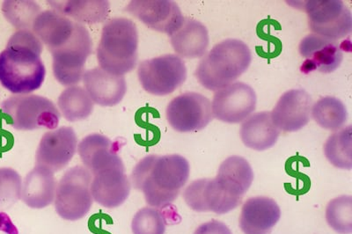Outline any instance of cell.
Returning a JSON list of instances; mask_svg holds the SVG:
<instances>
[{"label":"cell","instance_id":"obj_1","mask_svg":"<svg viewBox=\"0 0 352 234\" xmlns=\"http://www.w3.org/2000/svg\"><path fill=\"white\" fill-rule=\"evenodd\" d=\"M43 44L32 30H18L0 52V84L14 96L40 89L46 77Z\"/></svg>","mask_w":352,"mask_h":234},{"label":"cell","instance_id":"obj_2","mask_svg":"<svg viewBox=\"0 0 352 234\" xmlns=\"http://www.w3.org/2000/svg\"><path fill=\"white\" fill-rule=\"evenodd\" d=\"M188 161L179 154L148 155L131 173V184L143 193L151 207L166 208L180 195L190 177Z\"/></svg>","mask_w":352,"mask_h":234},{"label":"cell","instance_id":"obj_3","mask_svg":"<svg viewBox=\"0 0 352 234\" xmlns=\"http://www.w3.org/2000/svg\"><path fill=\"white\" fill-rule=\"evenodd\" d=\"M251 62L252 54L246 43L238 39H226L203 56L195 75L204 88L217 92L234 83Z\"/></svg>","mask_w":352,"mask_h":234},{"label":"cell","instance_id":"obj_4","mask_svg":"<svg viewBox=\"0 0 352 234\" xmlns=\"http://www.w3.org/2000/svg\"><path fill=\"white\" fill-rule=\"evenodd\" d=\"M99 67L110 74L124 76L138 64V32L130 19L116 17L103 26L96 50Z\"/></svg>","mask_w":352,"mask_h":234},{"label":"cell","instance_id":"obj_5","mask_svg":"<svg viewBox=\"0 0 352 234\" xmlns=\"http://www.w3.org/2000/svg\"><path fill=\"white\" fill-rule=\"evenodd\" d=\"M1 112L8 125L17 131H30L44 128L55 129L60 121V112L48 98L26 94L12 96L1 103Z\"/></svg>","mask_w":352,"mask_h":234},{"label":"cell","instance_id":"obj_6","mask_svg":"<svg viewBox=\"0 0 352 234\" xmlns=\"http://www.w3.org/2000/svg\"><path fill=\"white\" fill-rule=\"evenodd\" d=\"M92 173L86 167H71L56 186L54 200L56 213L63 220L77 221L87 216L93 206L91 193Z\"/></svg>","mask_w":352,"mask_h":234},{"label":"cell","instance_id":"obj_7","mask_svg":"<svg viewBox=\"0 0 352 234\" xmlns=\"http://www.w3.org/2000/svg\"><path fill=\"white\" fill-rule=\"evenodd\" d=\"M93 52V40L84 25L76 23L74 36L60 48L50 52L53 75L65 87L82 81L87 58Z\"/></svg>","mask_w":352,"mask_h":234},{"label":"cell","instance_id":"obj_8","mask_svg":"<svg viewBox=\"0 0 352 234\" xmlns=\"http://www.w3.org/2000/svg\"><path fill=\"white\" fill-rule=\"evenodd\" d=\"M138 78L144 90L155 96H168L187 78L184 59L176 54H166L144 60L138 68Z\"/></svg>","mask_w":352,"mask_h":234},{"label":"cell","instance_id":"obj_9","mask_svg":"<svg viewBox=\"0 0 352 234\" xmlns=\"http://www.w3.org/2000/svg\"><path fill=\"white\" fill-rule=\"evenodd\" d=\"M303 8L314 34L338 42L351 33V12L341 0H310Z\"/></svg>","mask_w":352,"mask_h":234},{"label":"cell","instance_id":"obj_10","mask_svg":"<svg viewBox=\"0 0 352 234\" xmlns=\"http://www.w3.org/2000/svg\"><path fill=\"white\" fill-rule=\"evenodd\" d=\"M253 181L252 167L240 156H231L223 161L215 178L210 179L213 189L229 211L241 204Z\"/></svg>","mask_w":352,"mask_h":234},{"label":"cell","instance_id":"obj_11","mask_svg":"<svg viewBox=\"0 0 352 234\" xmlns=\"http://www.w3.org/2000/svg\"><path fill=\"white\" fill-rule=\"evenodd\" d=\"M166 120L175 131H199L212 121V103L203 94L188 92L176 96L166 110Z\"/></svg>","mask_w":352,"mask_h":234},{"label":"cell","instance_id":"obj_12","mask_svg":"<svg viewBox=\"0 0 352 234\" xmlns=\"http://www.w3.org/2000/svg\"><path fill=\"white\" fill-rule=\"evenodd\" d=\"M256 92L250 85L234 82L215 92L212 103L213 117L226 123H240L256 110Z\"/></svg>","mask_w":352,"mask_h":234},{"label":"cell","instance_id":"obj_13","mask_svg":"<svg viewBox=\"0 0 352 234\" xmlns=\"http://www.w3.org/2000/svg\"><path fill=\"white\" fill-rule=\"evenodd\" d=\"M124 11L151 30L169 36L181 28L185 18L179 6L171 0H133Z\"/></svg>","mask_w":352,"mask_h":234},{"label":"cell","instance_id":"obj_14","mask_svg":"<svg viewBox=\"0 0 352 234\" xmlns=\"http://www.w3.org/2000/svg\"><path fill=\"white\" fill-rule=\"evenodd\" d=\"M76 132L69 126L44 134L36 153V165L47 167L53 173L68 166L78 150Z\"/></svg>","mask_w":352,"mask_h":234},{"label":"cell","instance_id":"obj_15","mask_svg":"<svg viewBox=\"0 0 352 234\" xmlns=\"http://www.w3.org/2000/svg\"><path fill=\"white\" fill-rule=\"evenodd\" d=\"M298 52L305 61L300 71L305 74L314 71L322 74H331L339 68L344 58V54L338 41L318 36L308 34L304 37L298 46Z\"/></svg>","mask_w":352,"mask_h":234},{"label":"cell","instance_id":"obj_16","mask_svg":"<svg viewBox=\"0 0 352 234\" xmlns=\"http://www.w3.org/2000/svg\"><path fill=\"white\" fill-rule=\"evenodd\" d=\"M92 176L91 193L94 201L100 206L115 209L127 200L131 184L125 172L124 162L106 167Z\"/></svg>","mask_w":352,"mask_h":234},{"label":"cell","instance_id":"obj_17","mask_svg":"<svg viewBox=\"0 0 352 234\" xmlns=\"http://www.w3.org/2000/svg\"><path fill=\"white\" fill-rule=\"evenodd\" d=\"M312 107V97L307 91L289 90L282 94L270 112L272 122L280 131H300L309 123Z\"/></svg>","mask_w":352,"mask_h":234},{"label":"cell","instance_id":"obj_18","mask_svg":"<svg viewBox=\"0 0 352 234\" xmlns=\"http://www.w3.org/2000/svg\"><path fill=\"white\" fill-rule=\"evenodd\" d=\"M124 145L122 139L111 140L104 135L93 134L78 144L77 151L84 167L93 175L106 167L124 162L119 155Z\"/></svg>","mask_w":352,"mask_h":234},{"label":"cell","instance_id":"obj_19","mask_svg":"<svg viewBox=\"0 0 352 234\" xmlns=\"http://www.w3.org/2000/svg\"><path fill=\"white\" fill-rule=\"evenodd\" d=\"M84 88L94 104L102 107H114L120 103L127 92L124 76L109 74L96 67L85 72Z\"/></svg>","mask_w":352,"mask_h":234},{"label":"cell","instance_id":"obj_20","mask_svg":"<svg viewBox=\"0 0 352 234\" xmlns=\"http://www.w3.org/2000/svg\"><path fill=\"white\" fill-rule=\"evenodd\" d=\"M281 210L272 198L248 199L241 209L240 227L245 234H268L278 224Z\"/></svg>","mask_w":352,"mask_h":234},{"label":"cell","instance_id":"obj_21","mask_svg":"<svg viewBox=\"0 0 352 234\" xmlns=\"http://www.w3.org/2000/svg\"><path fill=\"white\" fill-rule=\"evenodd\" d=\"M56 182L54 173L45 167L37 166L22 182L21 200L31 209H43L54 202Z\"/></svg>","mask_w":352,"mask_h":234},{"label":"cell","instance_id":"obj_22","mask_svg":"<svg viewBox=\"0 0 352 234\" xmlns=\"http://www.w3.org/2000/svg\"><path fill=\"white\" fill-rule=\"evenodd\" d=\"M75 27L76 22L52 9L41 12L34 21L32 31L50 52L69 42Z\"/></svg>","mask_w":352,"mask_h":234},{"label":"cell","instance_id":"obj_23","mask_svg":"<svg viewBox=\"0 0 352 234\" xmlns=\"http://www.w3.org/2000/svg\"><path fill=\"white\" fill-rule=\"evenodd\" d=\"M170 43L182 58H203L210 43L208 30L200 21L184 18L181 28L170 36Z\"/></svg>","mask_w":352,"mask_h":234},{"label":"cell","instance_id":"obj_24","mask_svg":"<svg viewBox=\"0 0 352 234\" xmlns=\"http://www.w3.org/2000/svg\"><path fill=\"white\" fill-rule=\"evenodd\" d=\"M279 135L280 131L273 123L269 111L253 114L242 123L241 140L250 149L268 150L274 147Z\"/></svg>","mask_w":352,"mask_h":234},{"label":"cell","instance_id":"obj_25","mask_svg":"<svg viewBox=\"0 0 352 234\" xmlns=\"http://www.w3.org/2000/svg\"><path fill=\"white\" fill-rule=\"evenodd\" d=\"M47 3L52 10L81 25L102 23L108 18L110 10L109 2L107 0H54Z\"/></svg>","mask_w":352,"mask_h":234},{"label":"cell","instance_id":"obj_26","mask_svg":"<svg viewBox=\"0 0 352 234\" xmlns=\"http://www.w3.org/2000/svg\"><path fill=\"white\" fill-rule=\"evenodd\" d=\"M58 107L66 121L75 123L92 115L94 103L84 87L72 85L62 92L58 99Z\"/></svg>","mask_w":352,"mask_h":234},{"label":"cell","instance_id":"obj_27","mask_svg":"<svg viewBox=\"0 0 352 234\" xmlns=\"http://www.w3.org/2000/svg\"><path fill=\"white\" fill-rule=\"evenodd\" d=\"M311 116L320 127L338 131L344 127L348 120L346 107L336 97L320 98L312 107Z\"/></svg>","mask_w":352,"mask_h":234},{"label":"cell","instance_id":"obj_28","mask_svg":"<svg viewBox=\"0 0 352 234\" xmlns=\"http://www.w3.org/2000/svg\"><path fill=\"white\" fill-rule=\"evenodd\" d=\"M351 125L339 129L329 136L324 145V154L331 164L339 169H352Z\"/></svg>","mask_w":352,"mask_h":234},{"label":"cell","instance_id":"obj_29","mask_svg":"<svg viewBox=\"0 0 352 234\" xmlns=\"http://www.w3.org/2000/svg\"><path fill=\"white\" fill-rule=\"evenodd\" d=\"M6 20L18 30H32L34 21L42 12L36 2L30 0H6L2 4Z\"/></svg>","mask_w":352,"mask_h":234},{"label":"cell","instance_id":"obj_30","mask_svg":"<svg viewBox=\"0 0 352 234\" xmlns=\"http://www.w3.org/2000/svg\"><path fill=\"white\" fill-rule=\"evenodd\" d=\"M326 221L335 232L352 233V197L341 195L330 201L326 208Z\"/></svg>","mask_w":352,"mask_h":234},{"label":"cell","instance_id":"obj_31","mask_svg":"<svg viewBox=\"0 0 352 234\" xmlns=\"http://www.w3.org/2000/svg\"><path fill=\"white\" fill-rule=\"evenodd\" d=\"M166 227L165 215L160 208L149 206L140 209L131 221L133 234H165Z\"/></svg>","mask_w":352,"mask_h":234},{"label":"cell","instance_id":"obj_32","mask_svg":"<svg viewBox=\"0 0 352 234\" xmlns=\"http://www.w3.org/2000/svg\"><path fill=\"white\" fill-rule=\"evenodd\" d=\"M22 178L11 167H0V209L8 210L21 198Z\"/></svg>","mask_w":352,"mask_h":234},{"label":"cell","instance_id":"obj_33","mask_svg":"<svg viewBox=\"0 0 352 234\" xmlns=\"http://www.w3.org/2000/svg\"><path fill=\"white\" fill-rule=\"evenodd\" d=\"M194 234H232L226 224L212 220L198 226Z\"/></svg>","mask_w":352,"mask_h":234},{"label":"cell","instance_id":"obj_34","mask_svg":"<svg viewBox=\"0 0 352 234\" xmlns=\"http://www.w3.org/2000/svg\"><path fill=\"white\" fill-rule=\"evenodd\" d=\"M0 234H19L11 218L4 213H0Z\"/></svg>","mask_w":352,"mask_h":234}]
</instances>
